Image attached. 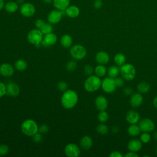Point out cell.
I'll return each instance as SVG.
<instances>
[{"label":"cell","instance_id":"cell-1","mask_svg":"<svg viewBox=\"0 0 157 157\" xmlns=\"http://www.w3.org/2000/svg\"><path fill=\"white\" fill-rule=\"evenodd\" d=\"M78 102L77 93L72 90H67L64 91L61 99V105L66 109L74 108Z\"/></svg>","mask_w":157,"mask_h":157},{"label":"cell","instance_id":"cell-2","mask_svg":"<svg viewBox=\"0 0 157 157\" xmlns=\"http://www.w3.org/2000/svg\"><path fill=\"white\" fill-rule=\"evenodd\" d=\"M102 81L99 77L96 75H91L85 80L84 88L88 92H94L101 87Z\"/></svg>","mask_w":157,"mask_h":157},{"label":"cell","instance_id":"cell-3","mask_svg":"<svg viewBox=\"0 0 157 157\" xmlns=\"http://www.w3.org/2000/svg\"><path fill=\"white\" fill-rule=\"evenodd\" d=\"M21 130L25 135L32 137L38 132L39 126L34 120L32 119H27L22 123L21 125Z\"/></svg>","mask_w":157,"mask_h":157},{"label":"cell","instance_id":"cell-4","mask_svg":"<svg viewBox=\"0 0 157 157\" xmlns=\"http://www.w3.org/2000/svg\"><path fill=\"white\" fill-rule=\"evenodd\" d=\"M120 74L122 77L128 81L133 80L136 74V71L133 65L130 63H124L120 67Z\"/></svg>","mask_w":157,"mask_h":157},{"label":"cell","instance_id":"cell-5","mask_svg":"<svg viewBox=\"0 0 157 157\" xmlns=\"http://www.w3.org/2000/svg\"><path fill=\"white\" fill-rule=\"evenodd\" d=\"M43 35L44 34L40 29H34L28 33L27 35V39L30 44L37 47L41 44L44 38Z\"/></svg>","mask_w":157,"mask_h":157},{"label":"cell","instance_id":"cell-6","mask_svg":"<svg viewBox=\"0 0 157 157\" xmlns=\"http://www.w3.org/2000/svg\"><path fill=\"white\" fill-rule=\"evenodd\" d=\"M87 53L86 49L85 47L80 44L73 45L70 49V54L71 56L76 60H81L83 59Z\"/></svg>","mask_w":157,"mask_h":157},{"label":"cell","instance_id":"cell-7","mask_svg":"<svg viewBox=\"0 0 157 157\" xmlns=\"http://www.w3.org/2000/svg\"><path fill=\"white\" fill-rule=\"evenodd\" d=\"M101 88L103 90V91L107 93H113L117 88L115 82V79L110 77L105 78L102 81Z\"/></svg>","mask_w":157,"mask_h":157},{"label":"cell","instance_id":"cell-8","mask_svg":"<svg viewBox=\"0 0 157 157\" xmlns=\"http://www.w3.org/2000/svg\"><path fill=\"white\" fill-rule=\"evenodd\" d=\"M139 126L141 131L150 132L155 129V124L152 120L148 118H145L139 121Z\"/></svg>","mask_w":157,"mask_h":157},{"label":"cell","instance_id":"cell-9","mask_svg":"<svg viewBox=\"0 0 157 157\" xmlns=\"http://www.w3.org/2000/svg\"><path fill=\"white\" fill-rule=\"evenodd\" d=\"M20 11L23 17H30L35 13L36 7L30 2H24L21 5Z\"/></svg>","mask_w":157,"mask_h":157},{"label":"cell","instance_id":"cell-10","mask_svg":"<svg viewBox=\"0 0 157 157\" xmlns=\"http://www.w3.org/2000/svg\"><path fill=\"white\" fill-rule=\"evenodd\" d=\"M63 13H65V10L61 11L55 9L50 11L47 17L48 21L51 24H56L59 23L63 17Z\"/></svg>","mask_w":157,"mask_h":157},{"label":"cell","instance_id":"cell-11","mask_svg":"<svg viewBox=\"0 0 157 157\" xmlns=\"http://www.w3.org/2000/svg\"><path fill=\"white\" fill-rule=\"evenodd\" d=\"M64 153L69 157H77L80 154L79 147L75 144H69L64 148Z\"/></svg>","mask_w":157,"mask_h":157},{"label":"cell","instance_id":"cell-12","mask_svg":"<svg viewBox=\"0 0 157 157\" xmlns=\"http://www.w3.org/2000/svg\"><path fill=\"white\" fill-rule=\"evenodd\" d=\"M57 42V36L53 33L45 34L41 42L42 45L48 47L55 45Z\"/></svg>","mask_w":157,"mask_h":157},{"label":"cell","instance_id":"cell-13","mask_svg":"<svg viewBox=\"0 0 157 157\" xmlns=\"http://www.w3.org/2000/svg\"><path fill=\"white\" fill-rule=\"evenodd\" d=\"M20 87L17 84L14 82H10L6 85V94L15 97L20 93Z\"/></svg>","mask_w":157,"mask_h":157},{"label":"cell","instance_id":"cell-14","mask_svg":"<svg viewBox=\"0 0 157 157\" xmlns=\"http://www.w3.org/2000/svg\"><path fill=\"white\" fill-rule=\"evenodd\" d=\"M14 73V69L13 66L9 63H3L0 66V74L9 77L13 75Z\"/></svg>","mask_w":157,"mask_h":157},{"label":"cell","instance_id":"cell-15","mask_svg":"<svg viewBox=\"0 0 157 157\" xmlns=\"http://www.w3.org/2000/svg\"><path fill=\"white\" fill-rule=\"evenodd\" d=\"M95 105L99 111L105 110L108 107V101L105 96L100 95L95 99Z\"/></svg>","mask_w":157,"mask_h":157},{"label":"cell","instance_id":"cell-16","mask_svg":"<svg viewBox=\"0 0 157 157\" xmlns=\"http://www.w3.org/2000/svg\"><path fill=\"white\" fill-rule=\"evenodd\" d=\"M139 119H140L139 113L134 110H130L126 113V120L131 124H136L137 122H139Z\"/></svg>","mask_w":157,"mask_h":157},{"label":"cell","instance_id":"cell-17","mask_svg":"<svg viewBox=\"0 0 157 157\" xmlns=\"http://www.w3.org/2000/svg\"><path fill=\"white\" fill-rule=\"evenodd\" d=\"M130 104L132 107H139L143 102V96L140 93H134L132 94L130 98Z\"/></svg>","mask_w":157,"mask_h":157},{"label":"cell","instance_id":"cell-18","mask_svg":"<svg viewBox=\"0 0 157 157\" xmlns=\"http://www.w3.org/2000/svg\"><path fill=\"white\" fill-rule=\"evenodd\" d=\"M95 59L98 64L105 65L109 63L110 57L109 54L107 52L104 51H101L96 53Z\"/></svg>","mask_w":157,"mask_h":157},{"label":"cell","instance_id":"cell-19","mask_svg":"<svg viewBox=\"0 0 157 157\" xmlns=\"http://www.w3.org/2000/svg\"><path fill=\"white\" fill-rule=\"evenodd\" d=\"M142 142L136 139H132L129 141L128 144V148L129 150L131 151H134V152H137L139 151L142 147Z\"/></svg>","mask_w":157,"mask_h":157},{"label":"cell","instance_id":"cell-20","mask_svg":"<svg viewBox=\"0 0 157 157\" xmlns=\"http://www.w3.org/2000/svg\"><path fill=\"white\" fill-rule=\"evenodd\" d=\"M65 14L70 18H74L79 15L80 9L76 6H69L65 10Z\"/></svg>","mask_w":157,"mask_h":157},{"label":"cell","instance_id":"cell-21","mask_svg":"<svg viewBox=\"0 0 157 157\" xmlns=\"http://www.w3.org/2000/svg\"><path fill=\"white\" fill-rule=\"evenodd\" d=\"M71 0H53V4L56 9L64 11L69 6Z\"/></svg>","mask_w":157,"mask_h":157},{"label":"cell","instance_id":"cell-22","mask_svg":"<svg viewBox=\"0 0 157 157\" xmlns=\"http://www.w3.org/2000/svg\"><path fill=\"white\" fill-rule=\"evenodd\" d=\"M93 145V140L91 137L88 136H85L80 140V147L84 150L90 149Z\"/></svg>","mask_w":157,"mask_h":157},{"label":"cell","instance_id":"cell-23","mask_svg":"<svg viewBox=\"0 0 157 157\" xmlns=\"http://www.w3.org/2000/svg\"><path fill=\"white\" fill-rule=\"evenodd\" d=\"M4 8L5 9L6 11L9 13H14L18 10V5L17 2L13 1H10L5 4Z\"/></svg>","mask_w":157,"mask_h":157},{"label":"cell","instance_id":"cell-24","mask_svg":"<svg viewBox=\"0 0 157 157\" xmlns=\"http://www.w3.org/2000/svg\"><path fill=\"white\" fill-rule=\"evenodd\" d=\"M60 43L63 47L69 48L72 45V38L69 34H64L61 37L60 39Z\"/></svg>","mask_w":157,"mask_h":157},{"label":"cell","instance_id":"cell-25","mask_svg":"<svg viewBox=\"0 0 157 157\" xmlns=\"http://www.w3.org/2000/svg\"><path fill=\"white\" fill-rule=\"evenodd\" d=\"M140 129L139 125H136V124H132L128 128V132L131 136H137L140 133Z\"/></svg>","mask_w":157,"mask_h":157},{"label":"cell","instance_id":"cell-26","mask_svg":"<svg viewBox=\"0 0 157 157\" xmlns=\"http://www.w3.org/2000/svg\"><path fill=\"white\" fill-rule=\"evenodd\" d=\"M94 72L96 74V75L101 77L105 75L107 73V69L104 66V65L102 64H98L96 66V67L94 69Z\"/></svg>","mask_w":157,"mask_h":157},{"label":"cell","instance_id":"cell-27","mask_svg":"<svg viewBox=\"0 0 157 157\" xmlns=\"http://www.w3.org/2000/svg\"><path fill=\"white\" fill-rule=\"evenodd\" d=\"M120 72V69L117 66H110L107 71V74L109 77L115 78L117 77Z\"/></svg>","mask_w":157,"mask_h":157},{"label":"cell","instance_id":"cell-28","mask_svg":"<svg viewBox=\"0 0 157 157\" xmlns=\"http://www.w3.org/2000/svg\"><path fill=\"white\" fill-rule=\"evenodd\" d=\"M150 86L149 83L146 82H140L137 85V90L141 94L142 93L144 94L147 93L150 90Z\"/></svg>","mask_w":157,"mask_h":157},{"label":"cell","instance_id":"cell-29","mask_svg":"<svg viewBox=\"0 0 157 157\" xmlns=\"http://www.w3.org/2000/svg\"><path fill=\"white\" fill-rule=\"evenodd\" d=\"M114 61L118 66H121L126 62V57L123 53H117L114 56Z\"/></svg>","mask_w":157,"mask_h":157},{"label":"cell","instance_id":"cell-30","mask_svg":"<svg viewBox=\"0 0 157 157\" xmlns=\"http://www.w3.org/2000/svg\"><path fill=\"white\" fill-rule=\"evenodd\" d=\"M28 66L27 63L23 59H18L15 63V67L20 71H23L26 69Z\"/></svg>","mask_w":157,"mask_h":157},{"label":"cell","instance_id":"cell-31","mask_svg":"<svg viewBox=\"0 0 157 157\" xmlns=\"http://www.w3.org/2000/svg\"><path fill=\"white\" fill-rule=\"evenodd\" d=\"M109 129L107 125L103 124V123H101L99 124H98L96 127V131L102 135H104L106 134L108 132Z\"/></svg>","mask_w":157,"mask_h":157},{"label":"cell","instance_id":"cell-32","mask_svg":"<svg viewBox=\"0 0 157 157\" xmlns=\"http://www.w3.org/2000/svg\"><path fill=\"white\" fill-rule=\"evenodd\" d=\"M109 119V115L105 112V110L100 111L99 114L98 115V120L101 123H104L107 121Z\"/></svg>","mask_w":157,"mask_h":157},{"label":"cell","instance_id":"cell-33","mask_svg":"<svg viewBox=\"0 0 157 157\" xmlns=\"http://www.w3.org/2000/svg\"><path fill=\"white\" fill-rule=\"evenodd\" d=\"M53 26L51 23H46L44 25V26L40 29L43 34L45 35L47 34H49L50 33H52L53 31Z\"/></svg>","mask_w":157,"mask_h":157},{"label":"cell","instance_id":"cell-34","mask_svg":"<svg viewBox=\"0 0 157 157\" xmlns=\"http://www.w3.org/2000/svg\"><path fill=\"white\" fill-rule=\"evenodd\" d=\"M140 141L142 142V143H144V144H147V143H148L151 139V136L149 134L148 132H144L141 135H140Z\"/></svg>","mask_w":157,"mask_h":157},{"label":"cell","instance_id":"cell-35","mask_svg":"<svg viewBox=\"0 0 157 157\" xmlns=\"http://www.w3.org/2000/svg\"><path fill=\"white\" fill-rule=\"evenodd\" d=\"M77 68V63L74 61H69L66 64V69L69 71H73Z\"/></svg>","mask_w":157,"mask_h":157},{"label":"cell","instance_id":"cell-36","mask_svg":"<svg viewBox=\"0 0 157 157\" xmlns=\"http://www.w3.org/2000/svg\"><path fill=\"white\" fill-rule=\"evenodd\" d=\"M57 87L59 91H65L66 90H67V84L66 82L64 81H60L58 82Z\"/></svg>","mask_w":157,"mask_h":157},{"label":"cell","instance_id":"cell-37","mask_svg":"<svg viewBox=\"0 0 157 157\" xmlns=\"http://www.w3.org/2000/svg\"><path fill=\"white\" fill-rule=\"evenodd\" d=\"M83 70H84V72L85 73V74H86L88 75H92L93 72H94L93 67L91 65H90V64L85 65Z\"/></svg>","mask_w":157,"mask_h":157},{"label":"cell","instance_id":"cell-38","mask_svg":"<svg viewBox=\"0 0 157 157\" xmlns=\"http://www.w3.org/2000/svg\"><path fill=\"white\" fill-rule=\"evenodd\" d=\"M9 152V147L7 145L2 144L0 145V155L4 156Z\"/></svg>","mask_w":157,"mask_h":157},{"label":"cell","instance_id":"cell-39","mask_svg":"<svg viewBox=\"0 0 157 157\" xmlns=\"http://www.w3.org/2000/svg\"><path fill=\"white\" fill-rule=\"evenodd\" d=\"M115 79V85L117 87H121L124 85V78H121V77H116Z\"/></svg>","mask_w":157,"mask_h":157},{"label":"cell","instance_id":"cell-40","mask_svg":"<svg viewBox=\"0 0 157 157\" xmlns=\"http://www.w3.org/2000/svg\"><path fill=\"white\" fill-rule=\"evenodd\" d=\"M32 137H33V141L36 143H40L42 140V136L41 135V133L40 132H37Z\"/></svg>","mask_w":157,"mask_h":157},{"label":"cell","instance_id":"cell-41","mask_svg":"<svg viewBox=\"0 0 157 157\" xmlns=\"http://www.w3.org/2000/svg\"><path fill=\"white\" fill-rule=\"evenodd\" d=\"M5 94H6V85L0 82V98L4 96Z\"/></svg>","mask_w":157,"mask_h":157},{"label":"cell","instance_id":"cell-42","mask_svg":"<svg viewBox=\"0 0 157 157\" xmlns=\"http://www.w3.org/2000/svg\"><path fill=\"white\" fill-rule=\"evenodd\" d=\"M48 126L47 124H42L39 127L38 132L41 134H45L48 131Z\"/></svg>","mask_w":157,"mask_h":157},{"label":"cell","instance_id":"cell-43","mask_svg":"<svg viewBox=\"0 0 157 157\" xmlns=\"http://www.w3.org/2000/svg\"><path fill=\"white\" fill-rule=\"evenodd\" d=\"M45 24V22L42 19H38L35 21V26L37 28V29H40Z\"/></svg>","mask_w":157,"mask_h":157},{"label":"cell","instance_id":"cell-44","mask_svg":"<svg viewBox=\"0 0 157 157\" xmlns=\"http://www.w3.org/2000/svg\"><path fill=\"white\" fill-rule=\"evenodd\" d=\"M94 7L96 9H99L102 6V1L101 0H96L93 4Z\"/></svg>","mask_w":157,"mask_h":157},{"label":"cell","instance_id":"cell-45","mask_svg":"<svg viewBox=\"0 0 157 157\" xmlns=\"http://www.w3.org/2000/svg\"><path fill=\"white\" fill-rule=\"evenodd\" d=\"M110 157H122L123 155L118 151H113L109 155Z\"/></svg>","mask_w":157,"mask_h":157},{"label":"cell","instance_id":"cell-46","mask_svg":"<svg viewBox=\"0 0 157 157\" xmlns=\"http://www.w3.org/2000/svg\"><path fill=\"white\" fill-rule=\"evenodd\" d=\"M123 92L125 95H130V94H132V90L130 87L125 88L123 90Z\"/></svg>","mask_w":157,"mask_h":157},{"label":"cell","instance_id":"cell-47","mask_svg":"<svg viewBox=\"0 0 157 157\" xmlns=\"http://www.w3.org/2000/svg\"><path fill=\"white\" fill-rule=\"evenodd\" d=\"M124 156L125 157H138L139 155L136 153V152L130 151L129 152L127 153Z\"/></svg>","mask_w":157,"mask_h":157},{"label":"cell","instance_id":"cell-48","mask_svg":"<svg viewBox=\"0 0 157 157\" xmlns=\"http://www.w3.org/2000/svg\"><path fill=\"white\" fill-rule=\"evenodd\" d=\"M4 0H0V10L4 7Z\"/></svg>","mask_w":157,"mask_h":157},{"label":"cell","instance_id":"cell-49","mask_svg":"<svg viewBox=\"0 0 157 157\" xmlns=\"http://www.w3.org/2000/svg\"><path fill=\"white\" fill-rule=\"evenodd\" d=\"M153 104L154 105V106L157 109V96H156L154 99H153Z\"/></svg>","mask_w":157,"mask_h":157},{"label":"cell","instance_id":"cell-50","mask_svg":"<svg viewBox=\"0 0 157 157\" xmlns=\"http://www.w3.org/2000/svg\"><path fill=\"white\" fill-rule=\"evenodd\" d=\"M43 1L46 4H51L53 1V0H43Z\"/></svg>","mask_w":157,"mask_h":157},{"label":"cell","instance_id":"cell-51","mask_svg":"<svg viewBox=\"0 0 157 157\" xmlns=\"http://www.w3.org/2000/svg\"><path fill=\"white\" fill-rule=\"evenodd\" d=\"M153 137H154V139H155V140H156V141H157V131H156V132H154Z\"/></svg>","mask_w":157,"mask_h":157},{"label":"cell","instance_id":"cell-52","mask_svg":"<svg viewBox=\"0 0 157 157\" xmlns=\"http://www.w3.org/2000/svg\"><path fill=\"white\" fill-rule=\"evenodd\" d=\"M17 2L19 3V4H23L24 3V0H17Z\"/></svg>","mask_w":157,"mask_h":157},{"label":"cell","instance_id":"cell-53","mask_svg":"<svg viewBox=\"0 0 157 157\" xmlns=\"http://www.w3.org/2000/svg\"><path fill=\"white\" fill-rule=\"evenodd\" d=\"M156 154H157V147H156Z\"/></svg>","mask_w":157,"mask_h":157},{"label":"cell","instance_id":"cell-54","mask_svg":"<svg viewBox=\"0 0 157 157\" xmlns=\"http://www.w3.org/2000/svg\"><path fill=\"white\" fill-rule=\"evenodd\" d=\"M10 1H12V0H10Z\"/></svg>","mask_w":157,"mask_h":157}]
</instances>
